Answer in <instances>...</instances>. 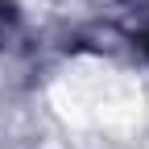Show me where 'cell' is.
Masks as SVG:
<instances>
[{
	"mask_svg": "<svg viewBox=\"0 0 149 149\" xmlns=\"http://www.w3.org/2000/svg\"><path fill=\"white\" fill-rule=\"evenodd\" d=\"M133 33H137V42L149 50V8H137V25H133Z\"/></svg>",
	"mask_w": 149,
	"mask_h": 149,
	"instance_id": "1",
	"label": "cell"
}]
</instances>
